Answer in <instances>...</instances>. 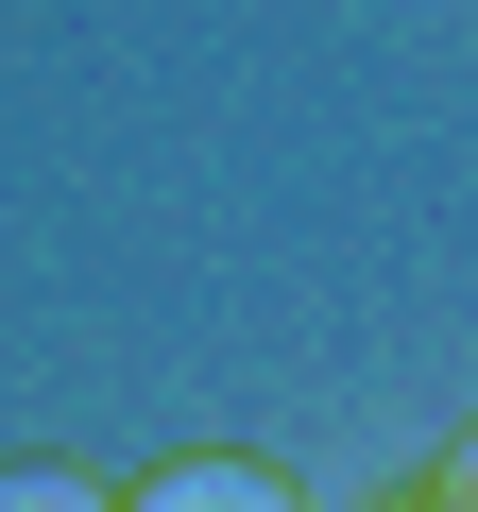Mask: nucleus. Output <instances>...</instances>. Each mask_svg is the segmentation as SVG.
Here are the masks:
<instances>
[{"instance_id": "1", "label": "nucleus", "mask_w": 478, "mask_h": 512, "mask_svg": "<svg viewBox=\"0 0 478 512\" xmlns=\"http://www.w3.org/2000/svg\"><path fill=\"white\" fill-rule=\"evenodd\" d=\"M120 512H308L274 461H171V478H137Z\"/></svg>"}, {"instance_id": "2", "label": "nucleus", "mask_w": 478, "mask_h": 512, "mask_svg": "<svg viewBox=\"0 0 478 512\" xmlns=\"http://www.w3.org/2000/svg\"><path fill=\"white\" fill-rule=\"evenodd\" d=\"M0 512H120L103 478H69V461H18V478H0Z\"/></svg>"}, {"instance_id": "3", "label": "nucleus", "mask_w": 478, "mask_h": 512, "mask_svg": "<svg viewBox=\"0 0 478 512\" xmlns=\"http://www.w3.org/2000/svg\"><path fill=\"white\" fill-rule=\"evenodd\" d=\"M444 512H478V444H461V461H444Z\"/></svg>"}]
</instances>
